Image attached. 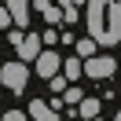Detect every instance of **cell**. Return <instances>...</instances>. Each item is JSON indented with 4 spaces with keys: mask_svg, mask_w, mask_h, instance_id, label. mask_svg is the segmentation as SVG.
I'll use <instances>...</instances> for the list:
<instances>
[{
    "mask_svg": "<svg viewBox=\"0 0 121 121\" xmlns=\"http://www.w3.org/2000/svg\"><path fill=\"white\" fill-rule=\"evenodd\" d=\"M11 44L18 48V55L22 59H40V52H44V37H37V33H11Z\"/></svg>",
    "mask_w": 121,
    "mask_h": 121,
    "instance_id": "cell-1",
    "label": "cell"
},
{
    "mask_svg": "<svg viewBox=\"0 0 121 121\" xmlns=\"http://www.w3.org/2000/svg\"><path fill=\"white\" fill-rule=\"evenodd\" d=\"M26 81H30V70L26 62H8V66H0V84H8L11 92H22Z\"/></svg>",
    "mask_w": 121,
    "mask_h": 121,
    "instance_id": "cell-2",
    "label": "cell"
},
{
    "mask_svg": "<svg viewBox=\"0 0 121 121\" xmlns=\"http://www.w3.org/2000/svg\"><path fill=\"white\" fill-rule=\"evenodd\" d=\"M114 70H117L114 55H92V59H84V73H88V77H95V81L114 77Z\"/></svg>",
    "mask_w": 121,
    "mask_h": 121,
    "instance_id": "cell-3",
    "label": "cell"
},
{
    "mask_svg": "<svg viewBox=\"0 0 121 121\" xmlns=\"http://www.w3.org/2000/svg\"><path fill=\"white\" fill-rule=\"evenodd\" d=\"M59 70H62V59H59V55H55V52H40V59H37V73L44 77V81H52Z\"/></svg>",
    "mask_w": 121,
    "mask_h": 121,
    "instance_id": "cell-4",
    "label": "cell"
},
{
    "mask_svg": "<svg viewBox=\"0 0 121 121\" xmlns=\"http://www.w3.org/2000/svg\"><path fill=\"white\" fill-rule=\"evenodd\" d=\"M30 117L33 121H59V106L44 103V99H33L30 103Z\"/></svg>",
    "mask_w": 121,
    "mask_h": 121,
    "instance_id": "cell-5",
    "label": "cell"
},
{
    "mask_svg": "<svg viewBox=\"0 0 121 121\" xmlns=\"http://www.w3.org/2000/svg\"><path fill=\"white\" fill-rule=\"evenodd\" d=\"M30 8L33 4H26V0H8V11H11V18H15V26L30 22Z\"/></svg>",
    "mask_w": 121,
    "mask_h": 121,
    "instance_id": "cell-6",
    "label": "cell"
},
{
    "mask_svg": "<svg viewBox=\"0 0 121 121\" xmlns=\"http://www.w3.org/2000/svg\"><path fill=\"white\" fill-rule=\"evenodd\" d=\"M81 73H84V62L77 59V55H70V59H62V77H70V81H77Z\"/></svg>",
    "mask_w": 121,
    "mask_h": 121,
    "instance_id": "cell-7",
    "label": "cell"
},
{
    "mask_svg": "<svg viewBox=\"0 0 121 121\" xmlns=\"http://www.w3.org/2000/svg\"><path fill=\"white\" fill-rule=\"evenodd\" d=\"M77 114H84V117H99V99H81V103H77Z\"/></svg>",
    "mask_w": 121,
    "mask_h": 121,
    "instance_id": "cell-8",
    "label": "cell"
},
{
    "mask_svg": "<svg viewBox=\"0 0 121 121\" xmlns=\"http://www.w3.org/2000/svg\"><path fill=\"white\" fill-rule=\"evenodd\" d=\"M77 55L92 59V55H95V40H92V37H81V40H77Z\"/></svg>",
    "mask_w": 121,
    "mask_h": 121,
    "instance_id": "cell-9",
    "label": "cell"
},
{
    "mask_svg": "<svg viewBox=\"0 0 121 121\" xmlns=\"http://www.w3.org/2000/svg\"><path fill=\"white\" fill-rule=\"evenodd\" d=\"M62 103H70V106H77V103H81V88H73V84H70V88L62 92Z\"/></svg>",
    "mask_w": 121,
    "mask_h": 121,
    "instance_id": "cell-10",
    "label": "cell"
},
{
    "mask_svg": "<svg viewBox=\"0 0 121 121\" xmlns=\"http://www.w3.org/2000/svg\"><path fill=\"white\" fill-rule=\"evenodd\" d=\"M0 121H30V114H26V110H8Z\"/></svg>",
    "mask_w": 121,
    "mask_h": 121,
    "instance_id": "cell-11",
    "label": "cell"
},
{
    "mask_svg": "<svg viewBox=\"0 0 121 121\" xmlns=\"http://www.w3.org/2000/svg\"><path fill=\"white\" fill-rule=\"evenodd\" d=\"M8 26H15V18H11L8 8H0V30H8Z\"/></svg>",
    "mask_w": 121,
    "mask_h": 121,
    "instance_id": "cell-12",
    "label": "cell"
},
{
    "mask_svg": "<svg viewBox=\"0 0 121 121\" xmlns=\"http://www.w3.org/2000/svg\"><path fill=\"white\" fill-rule=\"evenodd\" d=\"M30 4H33V11H40V15H44V11L52 8V0H30Z\"/></svg>",
    "mask_w": 121,
    "mask_h": 121,
    "instance_id": "cell-13",
    "label": "cell"
},
{
    "mask_svg": "<svg viewBox=\"0 0 121 121\" xmlns=\"http://www.w3.org/2000/svg\"><path fill=\"white\" fill-rule=\"evenodd\" d=\"M55 4H59V8H73V0H55Z\"/></svg>",
    "mask_w": 121,
    "mask_h": 121,
    "instance_id": "cell-14",
    "label": "cell"
},
{
    "mask_svg": "<svg viewBox=\"0 0 121 121\" xmlns=\"http://www.w3.org/2000/svg\"><path fill=\"white\" fill-rule=\"evenodd\" d=\"M92 121H103V117H92Z\"/></svg>",
    "mask_w": 121,
    "mask_h": 121,
    "instance_id": "cell-15",
    "label": "cell"
}]
</instances>
